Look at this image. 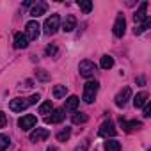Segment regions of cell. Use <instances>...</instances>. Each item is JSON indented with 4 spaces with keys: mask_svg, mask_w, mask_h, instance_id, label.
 I'll return each mask as SVG.
<instances>
[{
    "mask_svg": "<svg viewBox=\"0 0 151 151\" xmlns=\"http://www.w3.org/2000/svg\"><path fill=\"white\" fill-rule=\"evenodd\" d=\"M146 11H147V2H142L140 7H139V11L133 14V22H135V25H140V23H144V22L147 20Z\"/></svg>",
    "mask_w": 151,
    "mask_h": 151,
    "instance_id": "obj_13",
    "label": "cell"
},
{
    "mask_svg": "<svg viewBox=\"0 0 151 151\" xmlns=\"http://www.w3.org/2000/svg\"><path fill=\"white\" fill-rule=\"evenodd\" d=\"M46 151H59V149H57V147H52V146H50V147H48Z\"/></svg>",
    "mask_w": 151,
    "mask_h": 151,
    "instance_id": "obj_34",
    "label": "cell"
},
{
    "mask_svg": "<svg viewBox=\"0 0 151 151\" xmlns=\"http://www.w3.org/2000/svg\"><path fill=\"white\" fill-rule=\"evenodd\" d=\"M114 36L116 37H123L124 36V32H126V20H124V14L123 13H119L117 16H116V22H114Z\"/></svg>",
    "mask_w": 151,
    "mask_h": 151,
    "instance_id": "obj_5",
    "label": "cell"
},
{
    "mask_svg": "<svg viewBox=\"0 0 151 151\" xmlns=\"http://www.w3.org/2000/svg\"><path fill=\"white\" fill-rule=\"evenodd\" d=\"M149 25H151V20H149V18H147L144 23H140V25H135V30H133V32H135V36H139V34L146 32V30L149 29Z\"/></svg>",
    "mask_w": 151,
    "mask_h": 151,
    "instance_id": "obj_23",
    "label": "cell"
},
{
    "mask_svg": "<svg viewBox=\"0 0 151 151\" xmlns=\"http://www.w3.org/2000/svg\"><path fill=\"white\" fill-rule=\"evenodd\" d=\"M75 29H77V18H75L73 14H68L64 23H62V30L64 32H73Z\"/></svg>",
    "mask_w": 151,
    "mask_h": 151,
    "instance_id": "obj_15",
    "label": "cell"
},
{
    "mask_svg": "<svg viewBox=\"0 0 151 151\" xmlns=\"http://www.w3.org/2000/svg\"><path fill=\"white\" fill-rule=\"evenodd\" d=\"M116 133H117V130H116V126H114L112 121H105V123H101V126H100V130H98V135H100V137H105V139H109V137H116Z\"/></svg>",
    "mask_w": 151,
    "mask_h": 151,
    "instance_id": "obj_7",
    "label": "cell"
},
{
    "mask_svg": "<svg viewBox=\"0 0 151 151\" xmlns=\"http://www.w3.org/2000/svg\"><path fill=\"white\" fill-rule=\"evenodd\" d=\"M39 101V94H32L30 98H14L9 101V109L13 112H23L25 109H29L30 105Z\"/></svg>",
    "mask_w": 151,
    "mask_h": 151,
    "instance_id": "obj_1",
    "label": "cell"
},
{
    "mask_svg": "<svg viewBox=\"0 0 151 151\" xmlns=\"http://www.w3.org/2000/svg\"><path fill=\"white\" fill-rule=\"evenodd\" d=\"M39 29H41V27H39L37 22H34V20H32V22H27V25H25V30H27L25 36H27V39H30V41L37 39V37H39V32H41Z\"/></svg>",
    "mask_w": 151,
    "mask_h": 151,
    "instance_id": "obj_9",
    "label": "cell"
},
{
    "mask_svg": "<svg viewBox=\"0 0 151 151\" xmlns=\"http://www.w3.org/2000/svg\"><path fill=\"white\" fill-rule=\"evenodd\" d=\"M59 23H60L59 14H52V16H48L46 22H45V25H43V32H45L46 36H53V34L59 30Z\"/></svg>",
    "mask_w": 151,
    "mask_h": 151,
    "instance_id": "obj_3",
    "label": "cell"
},
{
    "mask_svg": "<svg viewBox=\"0 0 151 151\" xmlns=\"http://www.w3.org/2000/svg\"><path fill=\"white\" fill-rule=\"evenodd\" d=\"M100 66H101L103 69H110V68L114 66V57H110V55H103L101 60H100Z\"/></svg>",
    "mask_w": 151,
    "mask_h": 151,
    "instance_id": "obj_22",
    "label": "cell"
},
{
    "mask_svg": "<svg viewBox=\"0 0 151 151\" xmlns=\"http://www.w3.org/2000/svg\"><path fill=\"white\" fill-rule=\"evenodd\" d=\"M119 124H121V128L126 132V133H132V132H137V130H140L142 128V123L140 121H137V119H133V121H126V119H119Z\"/></svg>",
    "mask_w": 151,
    "mask_h": 151,
    "instance_id": "obj_10",
    "label": "cell"
},
{
    "mask_svg": "<svg viewBox=\"0 0 151 151\" xmlns=\"http://www.w3.org/2000/svg\"><path fill=\"white\" fill-rule=\"evenodd\" d=\"M57 53V46L55 45H48L46 46V55H55Z\"/></svg>",
    "mask_w": 151,
    "mask_h": 151,
    "instance_id": "obj_29",
    "label": "cell"
},
{
    "mask_svg": "<svg viewBox=\"0 0 151 151\" xmlns=\"http://www.w3.org/2000/svg\"><path fill=\"white\" fill-rule=\"evenodd\" d=\"M87 121H89V116L84 114V112L73 114V123H75V124H82V123H87Z\"/></svg>",
    "mask_w": 151,
    "mask_h": 151,
    "instance_id": "obj_21",
    "label": "cell"
},
{
    "mask_svg": "<svg viewBox=\"0 0 151 151\" xmlns=\"http://www.w3.org/2000/svg\"><path fill=\"white\" fill-rule=\"evenodd\" d=\"M142 116H144V117H149V116H151V107H149V103L144 105V112H142Z\"/></svg>",
    "mask_w": 151,
    "mask_h": 151,
    "instance_id": "obj_32",
    "label": "cell"
},
{
    "mask_svg": "<svg viewBox=\"0 0 151 151\" xmlns=\"http://www.w3.org/2000/svg\"><path fill=\"white\" fill-rule=\"evenodd\" d=\"M6 124H7V117H6L4 112H0V128H4Z\"/></svg>",
    "mask_w": 151,
    "mask_h": 151,
    "instance_id": "obj_30",
    "label": "cell"
},
{
    "mask_svg": "<svg viewBox=\"0 0 151 151\" xmlns=\"http://www.w3.org/2000/svg\"><path fill=\"white\" fill-rule=\"evenodd\" d=\"M9 144H11V140L7 135H0V151H6L9 147Z\"/></svg>",
    "mask_w": 151,
    "mask_h": 151,
    "instance_id": "obj_27",
    "label": "cell"
},
{
    "mask_svg": "<svg viewBox=\"0 0 151 151\" xmlns=\"http://www.w3.org/2000/svg\"><path fill=\"white\" fill-rule=\"evenodd\" d=\"M132 98V89L130 87H123L117 94H116V98H114V101H116V105L119 107V109H123L126 103H128V100Z\"/></svg>",
    "mask_w": 151,
    "mask_h": 151,
    "instance_id": "obj_6",
    "label": "cell"
},
{
    "mask_svg": "<svg viewBox=\"0 0 151 151\" xmlns=\"http://www.w3.org/2000/svg\"><path fill=\"white\" fill-rule=\"evenodd\" d=\"M48 137H50V132H48L46 128H36V130L29 135L30 142H41V140H45V139H48Z\"/></svg>",
    "mask_w": 151,
    "mask_h": 151,
    "instance_id": "obj_12",
    "label": "cell"
},
{
    "mask_svg": "<svg viewBox=\"0 0 151 151\" xmlns=\"http://www.w3.org/2000/svg\"><path fill=\"white\" fill-rule=\"evenodd\" d=\"M36 123H37V117L32 116V114H27V116H23V117L18 119V126L22 130H30V128L36 126Z\"/></svg>",
    "mask_w": 151,
    "mask_h": 151,
    "instance_id": "obj_11",
    "label": "cell"
},
{
    "mask_svg": "<svg viewBox=\"0 0 151 151\" xmlns=\"http://www.w3.org/2000/svg\"><path fill=\"white\" fill-rule=\"evenodd\" d=\"M50 114H52V116H46V117H45V123H46V124H57V123H62L64 117H66L64 109H53Z\"/></svg>",
    "mask_w": 151,
    "mask_h": 151,
    "instance_id": "obj_8",
    "label": "cell"
},
{
    "mask_svg": "<svg viewBox=\"0 0 151 151\" xmlns=\"http://www.w3.org/2000/svg\"><path fill=\"white\" fill-rule=\"evenodd\" d=\"M36 77H37V80H41V82L50 80V75H48V73H45V69H39V71L36 73Z\"/></svg>",
    "mask_w": 151,
    "mask_h": 151,
    "instance_id": "obj_28",
    "label": "cell"
},
{
    "mask_svg": "<svg viewBox=\"0 0 151 151\" xmlns=\"http://www.w3.org/2000/svg\"><path fill=\"white\" fill-rule=\"evenodd\" d=\"M78 71H80V75L84 78H91L94 75V71H96V64L93 60H82L78 64Z\"/></svg>",
    "mask_w": 151,
    "mask_h": 151,
    "instance_id": "obj_4",
    "label": "cell"
},
{
    "mask_svg": "<svg viewBox=\"0 0 151 151\" xmlns=\"http://www.w3.org/2000/svg\"><path fill=\"white\" fill-rule=\"evenodd\" d=\"M27 46H29L27 36H25L23 32H16V34H14V48L22 50V48H27Z\"/></svg>",
    "mask_w": 151,
    "mask_h": 151,
    "instance_id": "obj_16",
    "label": "cell"
},
{
    "mask_svg": "<svg viewBox=\"0 0 151 151\" xmlns=\"http://www.w3.org/2000/svg\"><path fill=\"white\" fill-rule=\"evenodd\" d=\"M137 84H140V86H144V84H146V80H144V77H139V78H137Z\"/></svg>",
    "mask_w": 151,
    "mask_h": 151,
    "instance_id": "obj_33",
    "label": "cell"
},
{
    "mask_svg": "<svg viewBox=\"0 0 151 151\" xmlns=\"http://www.w3.org/2000/svg\"><path fill=\"white\" fill-rule=\"evenodd\" d=\"M78 7L87 14V13H91V9H93V2H89V0H78Z\"/></svg>",
    "mask_w": 151,
    "mask_h": 151,
    "instance_id": "obj_25",
    "label": "cell"
},
{
    "mask_svg": "<svg viewBox=\"0 0 151 151\" xmlns=\"http://www.w3.org/2000/svg\"><path fill=\"white\" fill-rule=\"evenodd\" d=\"M68 94V87L66 86H55L53 87V98L55 100H60V98H64Z\"/></svg>",
    "mask_w": 151,
    "mask_h": 151,
    "instance_id": "obj_20",
    "label": "cell"
},
{
    "mask_svg": "<svg viewBox=\"0 0 151 151\" xmlns=\"http://www.w3.org/2000/svg\"><path fill=\"white\" fill-rule=\"evenodd\" d=\"M46 11H48V4H46V2H41V0H37V4H34L32 9H30V16L39 18V16L45 14Z\"/></svg>",
    "mask_w": 151,
    "mask_h": 151,
    "instance_id": "obj_14",
    "label": "cell"
},
{
    "mask_svg": "<svg viewBox=\"0 0 151 151\" xmlns=\"http://www.w3.org/2000/svg\"><path fill=\"white\" fill-rule=\"evenodd\" d=\"M52 110H53L52 101H45V103H41V107H39V114H50Z\"/></svg>",
    "mask_w": 151,
    "mask_h": 151,
    "instance_id": "obj_26",
    "label": "cell"
},
{
    "mask_svg": "<svg viewBox=\"0 0 151 151\" xmlns=\"http://www.w3.org/2000/svg\"><path fill=\"white\" fill-rule=\"evenodd\" d=\"M78 103H80L78 96H69V98L66 100V103H64V110H68V112H73V110H77Z\"/></svg>",
    "mask_w": 151,
    "mask_h": 151,
    "instance_id": "obj_17",
    "label": "cell"
},
{
    "mask_svg": "<svg viewBox=\"0 0 151 151\" xmlns=\"http://www.w3.org/2000/svg\"><path fill=\"white\" fill-rule=\"evenodd\" d=\"M147 93H139L135 98H133V105H135V109H142L146 103H147Z\"/></svg>",
    "mask_w": 151,
    "mask_h": 151,
    "instance_id": "obj_18",
    "label": "cell"
},
{
    "mask_svg": "<svg viewBox=\"0 0 151 151\" xmlns=\"http://www.w3.org/2000/svg\"><path fill=\"white\" fill-rule=\"evenodd\" d=\"M87 147H89V140H84V142H82V146H78L75 151H87Z\"/></svg>",
    "mask_w": 151,
    "mask_h": 151,
    "instance_id": "obj_31",
    "label": "cell"
},
{
    "mask_svg": "<svg viewBox=\"0 0 151 151\" xmlns=\"http://www.w3.org/2000/svg\"><path fill=\"white\" fill-rule=\"evenodd\" d=\"M103 147H105V151H121V142L116 139H107Z\"/></svg>",
    "mask_w": 151,
    "mask_h": 151,
    "instance_id": "obj_19",
    "label": "cell"
},
{
    "mask_svg": "<svg viewBox=\"0 0 151 151\" xmlns=\"http://www.w3.org/2000/svg\"><path fill=\"white\" fill-rule=\"evenodd\" d=\"M98 89H100V84L96 82V80H89L86 86H84V101L86 103H93L94 101V98H96V94H98Z\"/></svg>",
    "mask_w": 151,
    "mask_h": 151,
    "instance_id": "obj_2",
    "label": "cell"
},
{
    "mask_svg": "<svg viewBox=\"0 0 151 151\" xmlns=\"http://www.w3.org/2000/svg\"><path fill=\"white\" fill-rule=\"evenodd\" d=\"M69 137H71V130H69V128H64V130H60V132L57 133V140H59V142H66Z\"/></svg>",
    "mask_w": 151,
    "mask_h": 151,
    "instance_id": "obj_24",
    "label": "cell"
}]
</instances>
